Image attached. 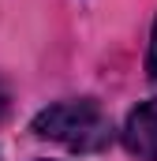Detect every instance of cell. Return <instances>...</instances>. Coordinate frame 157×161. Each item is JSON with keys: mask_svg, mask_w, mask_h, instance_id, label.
Segmentation results:
<instances>
[{"mask_svg": "<svg viewBox=\"0 0 157 161\" xmlns=\"http://www.w3.org/2000/svg\"><path fill=\"white\" fill-rule=\"evenodd\" d=\"M30 131L38 139H52L75 154H97L112 142V124L105 116V109L90 97L75 101H56L49 109H41L30 120Z\"/></svg>", "mask_w": 157, "mask_h": 161, "instance_id": "6da1fadb", "label": "cell"}, {"mask_svg": "<svg viewBox=\"0 0 157 161\" xmlns=\"http://www.w3.org/2000/svg\"><path fill=\"white\" fill-rule=\"evenodd\" d=\"M127 154L135 158H146V161H157V97L142 101L138 109H131V116L120 131Z\"/></svg>", "mask_w": 157, "mask_h": 161, "instance_id": "7a4b0ae2", "label": "cell"}, {"mask_svg": "<svg viewBox=\"0 0 157 161\" xmlns=\"http://www.w3.org/2000/svg\"><path fill=\"white\" fill-rule=\"evenodd\" d=\"M146 71L157 79V23H154V38H150V53H146Z\"/></svg>", "mask_w": 157, "mask_h": 161, "instance_id": "3957f363", "label": "cell"}, {"mask_svg": "<svg viewBox=\"0 0 157 161\" xmlns=\"http://www.w3.org/2000/svg\"><path fill=\"white\" fill-rule=\"evenodd\" d=\"M4 113H8V94L0 90V120H4Z\"/></svg>", "mask_w": 157, "mask_h": 161, "instance_id": "277c9868", "label": "cell"}]
</instances>
